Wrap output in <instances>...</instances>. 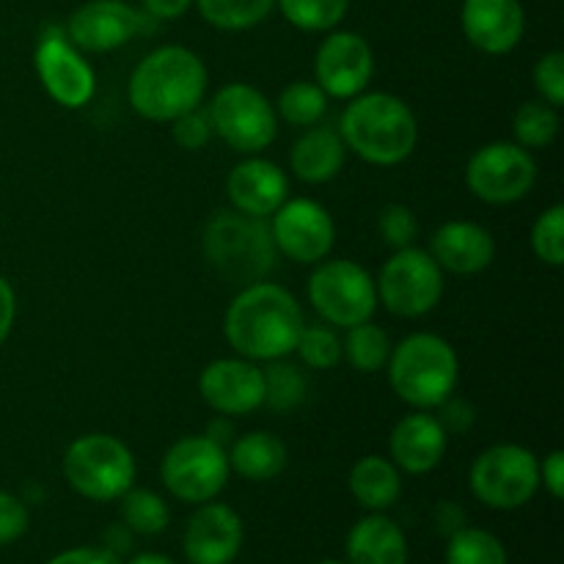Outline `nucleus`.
Wrapping results in <instances>:
<instances>
[{
    "instance_id": "obj_1",
    "label": "nucleus",
    "mask_w": 564,
    "mask_h": 564,
    "mask_svg": "<svg viewBox=\"0 0 564 564\" xmlns=\"http://www.w3.org/2000/svg\"><path fill=\"white\" fill-rule=\"evenodd\" d=\"M306 317L286 286L273 281L240 286L224 314V336L231 350L248 361L268 364L295 352Z\"/></svg>"
},
{
    "instance_id": "obj_2",
    "label": "nucleus",
    "mask_w": 564,
    "mask_h": 564,
    "mask_svg": "<svg viewBox=\"0 0 564 564\" xmlns=\"http://www.w3.org/2000/svg\"><path fill=\"white\" fill-rule=\"evenodd\" d=\"M209 88V69L202 55L182 44H163L143 55L127 80V102L141 119L171 124L202 108Z\"/></svg>"
},
{
    "instance_id": "obj_3",
    "label": "nucleus",
    "mask_w": 564,
    "mask_h": 564,
    "mask_svg": "<svg viewBox=\"0 0 564 564\" xmlns=\"http://www.w3.org/2000/svg\"><path fill=\"white\" fill-rule=\"evenodd\" d=\"M339 135L347 152L380 169L400 165L416 152L419 121L411 105L389 91H364L347 99Z\"/></svg>"
},
{
    "instance_id": "obj_4",
    "label": "nucleus",
    "mask_w": 564,
    "mask_h": 564,
    "mask_svg": "<svg viewBox=\"0 0 564 564\" xmlns=\"http://www.w3.org/2000/svg\"><path fill=\"white\" fill-rule=\"evenodd\" d=\"M391 391L413 411H435L460 383L457 350L438 334L416 330L391 347L389 364Z\"/></svg>"
},
{
    "instance_id": "obj_5",
    "label": "nucleus",
    "mask_w": 564,
    "mask_h": 564,
    "mask_svg": "<svg viewBox=\"0 0 564 564\" xmlns=\"http://www.w3.org/2000/svg\"><path fill=\"white\" fill-rule=\"evenodd\" d=\"M202 251L209 270L235 286L268 279L279 257L268 220L242 215L237 209H224L209 220L202 237Z\"/></svg>"
},
{
    "instance_id": "obj_6",
    "label": "nucleus",
    "mask_w": 564,
    "mask_h": 564,
    "mask_svg": "<svg viewBox=\"0 0 564 564\" xmlns=\"http://www.w3.org/2000/svg\"><path fill=\"white\" fill-rule=\"evenodd\" d=\"M61 471L83 499L119 501L135 482V457L116 435L86 433L66 446Z\"/></svg>"
},
{
    "instance_id": "obj_7",
    "label": "nucleus",
    "mask_w": 564,
    "mask_h": 564,
    "mask_svg": "<svg viewBox=\"0 0 564 564\" xmlns=\"http://www.w3.org/2000/svg\"><path fill=\"white\" fill-rule=\"evenodd\" d=\"M213 132L237 154H262L279 138V113L273 102L251 83H226L207 108Z\"/></svg>"
},
{
    "instance_id": "obj_8",
    "label": "nucleus",
    "mask_w": 564,
    "mask_h": 564,
    "mask_svg": "<svg viewBox=\"0 0 564 564\" xmlns=\"http://www.w3.org/2000/svg\"><path fill=\"white\" fill-rule=\"evenodd\" d=\"M306 295L319 319L341 330L372 319L378 308L372 273L352 259H323L314 264Z\"/></svg>"
},
{
    "instance_id": "obj_9",
    "label": "nucleus",
    "mask_w": 564,
    "mask_h": 564,
    "mask_svg": "<svg viewBox=\"0 0 564 564\" xmlns=\"http://www.w3.org/2000/svg\"><path fill=\"white\" fill-rule=\"evenodd\" d=\"M468 488L490 510H518L540 490V460L521 444L488 446L468 471Z\"/></svg>"
},
{
    "instance_id": "obj_10",
    "label": "nucleus",
    "mask_w": 564,
    "mask_h": 564,
    "mask_svg": "<svg viewBox=\"0 0 564 564\" xmlns=\"http://www.w3.org/2000/svg\"><path fill=\"white\" fill-rule=\"evenodd\" d=\"M378 303L402 319H416L433 312L444 295V270L427 248L408 246L389 257L375 279Z\"/></svg>"
},
{
    "instance_id": "obj_11",
    "label": "nucleus",
    "mask_w": 564,
    "mask_h": 564,
    "mask_svg": "<svg viewBox=\"0 0 564 564\" xmlns=\"http://www.w3.org/2000/svg\"><path fill=\"white\" fill-rule=\"evenodd\" d=\"M229 455L207 433L185 435L165 449L160 479L174 499L185 505H207L229 482Z\"/></svg>"
},
{
    "instance_id": "obj_12",
    "label": "nucleus",
    "mask_w": 564,
    "mask_h": 564,
    "mask_svg": "<svg viewBox=\"0 0 564 564\" xmlns=\"http://www.w3.org/2000/svg\"><path fill=\"white\" fill-rule=\"evenodd\" d=\"M534 182H538V163L532 152L518 147L516 141L485 143L466 163L468 193L494 207L527 198Z\"/></svg>"
},
{
    "instance_id": "obj_13",
    "label": "nucleus",
    "mask_w": 564,
    "mask_h": 564,
    "mask_svg": "<svg viewBox=\"0 0 564 564\" xmlns=\"http://www.w3.org/2000/svg\"><path fill=\"white\" fill-rule=\"evenodd\" d=\"M33 69L47 97L66 110L83 108L97 94V75L86 61V53L66 39L64 28H44L33 50Z\"/></svg>"
},
{
    "instance_id": "obj_14",
    "label": "nucleus",
    "mask_w": 564,
    "mask_h": 564,
    "mask_svg": "<svg viewBox=\"0 0 564 564\" xmlns=\"http://www.w3.org/2000/svg\"><path fill=\"white\" fill-rule=\"evenodd\" d=\"M158 20L127 0H88L66 20L64 33L80 53H113L132 39L152 33Z\"/></svg>"
},
{
    "instance_id": "obj_15",
    "label": "nucleus",
    "mask_w": 564,
    "mask_h": 564,
    "mask_svg": "<svg viewBox=\"0 0 564 564\" xmlns=\"http://www.w3.org/2000/svg\"><path fill=\"white\" fill-rule=\"evenodd\" d=\"M275 251L295 264H317L328 259L336 242V224L314 198H286L268 218Z\"/></svg>"
},
{
    "instance_id": "obj_16",
    "label": "nucleus",
    "mask_w": 564,
    "mask_h": 564,
    "mask_svg": "<svg viewBox=\"0 0 564 564\" xmlns=\"http://www.w3.org/2000/svg\"><path fill=\"white\" fill-rule=\"evenodd\" d=\"M375 75V53L356 31H328L314 53V83L328 99H352L367 91Z\"/></svg>"
},
{
    "instance_id": "obj_17",
    "label": "nucleus",
    "mask_w": 564,
    "mask_h": 564,
    "mask_svg": "<svg viewBox=\"0 0 564 564\" xmlns=\"http://www.w3.org/2000/svg\"><path fill=\"white\" fill-rule=\"evenodd\" d=\"M198 394L218 416H251L264 402V375L248 358H215L198 375Z\"/></svg>"
},
{
    "instance_id": "obj_18",
    "label": "nucleus",
    "mask_w": 564,
    "mask_h": 564,
    "mask_svg": "<svg viewBox=\"0 0 564 564\" xmlns=\"http://www.w3.org/2000/svg\"><path fill=\"white\" fill-rule=\"evenodd\" d=\"M460 28L479 53L507 55L527 33V11L521 0H463Z\"/></svg>"
},
{
    "instance_id": "obj_19",
    "label": "nucleus",
    "mask_w": 564,
    "mask_h": 564,
    "mask_svg": "<svg viewBox=\"0 0 564 564\" xmlns=\"http://www.w3.org/2000/svg\"><path fill=\"white\" fill-rule=\"evenodd\" d=\"M242 518L213 499L191 516L182 549L191 564H231L242 549Z\"/></svg>"
},
{
    "instance_id": "obj_20",
    "label": "nucleus",
    "mask_w": 564,
    "mask_h": 564,
    "mask_svg": "<svg viewBox=\"0 0 564 564\" xmlns=\"http://www.w3.org/2000/svg\"><path fill=\"white\" fill-rule=\"evenodd\" d=\"M226 198L237 213L268 220L290 198V180L273 160L251 154L226 176Z\"/></svg>"
},
{
    "instance_id": "obj_21",
    "label": "nucleus",
    "mask_w": 564,
    "mask_h": 564,
    "mask_svg": "<svg viewBox=\"0 0 564 564\" xmlns=\"http://www.w3.org/2000/svg\"><path fill=\"white\" fill-rule=\"evenodd\" d=\"M430 257L444 273L477 275L496 259V237L477 220H446L430 237Z\"/></svg>"
},
{
    "instance_id": "obj_22",
    "label": "nucleus",
    "mask_w": 564,
    "mask_h": 564,
    "mask_svg": "<svg viewBox=\"0 0 564 564\" xmlns=\"http://www.w3.org/2000/svg\"><path fill=\"white\" fill-rule=\"evenodd\" d=\"M446 446H449V435L430 411L408 413L389 435L391 463L413 477L435 471L446 457Z\"/></svg>"
},
{
    "instance_id": "obj_23",
    "label": "nucleus",
    "mask_w": 564,
    "mask_h": 564,
    "mask_svg": "<svg viewBox=\"0 0 564 564\" xmlns=\"http://www.w3.org/2000/svg\"><path fill=\"white\" fill-rule=\"evenodd\" d=\"M347 147L339 130L330 127H306L290 149V169L306 185H325L345 169Z\"/></svg>"
},
{
    "instance_id": "obj_24",
    "label": "nucleus",
    "mask_w": 564,
    "mask_h": 564,
    "mask_svg": "<svg viewBox=\"0 0 564 564\" xmlns=\"http://www.w3.org/2000/svg\"><path fill=\"white\" fill-rule=\"evenodd\" d=\"M350 564H408L405 532L391 518L372 512L347 534Z\"/></svg>"
},
{
    "instance_id": "obj_25",
    "label": "nucleus",
    "mask_w": 564,
    "mask_h": 564,
    "mask_svg": "<svg viewBox=\"0 0 564 564\" xmlns=\"http://www.w3.org/2000/svg\"><path fill=\"white\" fill-rule=\"evenodd\" d=\"M231 471L240 474L248 482H270L281 477L286 468V444L270 430H251L226 446Z\"/></svg>"
},
{
    "instance_id": "obj_26",
    "label": "nucleus",
    "mask_w": 564,
    "mask_h": 564,
    "mask_svg": "<svg viewBox=\"0 0 564 564\" xmlns=\"http://www.w3.org/2000/svg\"><path fill=\"white\" fill-rule=\"evenodd\" d=\"M350 494L364 510L383 512L397 505L402 494L400 468L383 455H367L350 468Z\"/></svg>"
},
{
    "instance_id": "obj_27",
    "label": "nucleus",
    "mask_w": 564,
    "mask_h": 564,
    "mask_svg": "<svg viewBox=\"0 0 564 564\" xmlns=\"http://www.w3.org/2000/svg\"><path fill=\"white\" fill-rule=\"evenodd\" d=\"M391 347H394V341H391L389 330L383 325L367 319V323H358L352 328H347L345 339H341V356L350 361V367L356 372L375 375L386 369Z\"/></svg>"
},
{
    "instance_id": "obj_28",
    "label": "nucleus",
    "mask_w": 564,
    "mask_h": 564,
    "mask_svg": "<svg viewBox=\"0 0 564 564\" xmlns=\"http://www.w3.org/2000/svg\"><path fill=\"white\" fill-rule=\"evenodd\" d=\"M560 127V108L543 102V99H529V102H523L521 108L516 110V116H512V141H516L518 147L529 149V152L545 149L556 141Z\"/></svg>"
},
{
    "instance_id": "obj_29",
    "label": "nucleus",
    "mask_w": 564,
    "mask_h": 564,
    "mask_svg": "<svg viewBox=\"0 0 564 564\" xmlns=\"http://www.w3.org/2000/svg\"><path fill=\"white\" fill-rule=\"evenodd\" d=\"M204 22L218 31H251L270 17L275 0H193Z\"/></svg>"
},
{
    "instance_id": "obj_30",
    "label": "nucleus",
    "mask_w": 564,
    "mask_h": 564,
    "mask_svg": "<svg viewBox=\"0 0 564 564\" xmlns=\"http://www.w3.org/2000/svg\"><path fill=\"white\" fill-rule=\"evenodd\" d=\"M279 119L292 127H314L328 113V94L314 80H292L281 88L279 102L273 105Z\"/></svg>"
},
{
    "instance_id": "obj_31",
    "label": "nucleus",
    "mask_w": 564,
    "mask_h": 564,
    "mask_svg": "<svg viewBox=\"0 0 564 564\" xmlns=\"http://www.w3.org/2000/svg\"><path fill=\"white\" fill-rule=\"evenodd\" d=\"M264 375V402L262 408H270L273 413H292L295 408L303 405L308 391L306 375L301 372L297 364L284 361H268V367H262Z\"/></svg>"
},
{
    "instance_id": "obj_32",
    "label": "nucleus",
    "mask_w": 564,
    "mask_h": 564,
    "mask_svg": "<svg viewBox=\"0 0 564 564\" xmlns=\"http://www.w3.org/2000/svg\"><path fill=\"white\" fill-rule=\"evenodd\" d=\"M284 20L306 33H328L347 17L350 0H275Z\"/></svg>"
},
{
    "instance_id": "obj_33",
    "label": "nucleus",
    "mask_w": 564,
    "mask_h": 564,
    "mask_svg": "<svg viewBox=\"0 0 564 564\" xmlns=\"http://www.w3.org/2000/svg\"><path fill=\"white\" fill-rule=\"evenodd\" d=\"M121 521L135 534H160L171 521L169 505L160 494L147 488H130L121 496Z\"/></svg>"
},
{
    "instance_id": "obj_34",
    "label": "nucleus",
    "mask_w": 564,
    "mask_h": 564,
    "mask_svg": "<svg viewBox=\"0 0 564 564\" xmlns=\"http://www.w3.org/2000/svg\"><path fill=\"white\" fill-rule=\"evenodd\" d=\"M446 564H507L505 543L488 529L463 527L460 532L449 534Z\"/></svg>"
},
{
    "instance_id": "obj_35",
    "label": "nucleus",
    "mask_w": 564,
    "mask_h": 564,
    "mask_svg": "<svg viewBox=\"0 0 564 564\" xmlns=\"http://www.w3.org/2000/svg\"><path fill=\"white\" fill-rule=\"evenodd\" d=\"M295 356L301 364L314 372H328L341 364V336L336 334L334 325L317 323V325H303L301 336H297Z\"/></svg>"
},
{
    "instance_id": "obj_36",
    "label": "nucleus",
    "mask_w": 564,
    "mask_h": 564,
    "mask_svg": "<svg viewBox=\"0 0 564 564\" xmlns=\"http://www.w3.org/2000/svg\"><path fill=\"white\" fill-rule=\"evenodd\" d=\"M532 251L549 268H562L564 264V207L551 204L549 209L538 215L532 226Z\"/></svg>"
},
{
    "instance_id": "obj_37",
    "label": "nucleus",
    "mask_w": 564,
    "mask_h": 564,
    "mask_svg": "<svg viewBox=\"0 0 564 564\" xmlns=\"http://www.w3.org/2000/svg\"><path fill=\"white\" fill-rule=\"evenodd\" d=\"M378 235L380 240L389 248L400 251V248L416 246L419 237V220L416 213L405 204H389V207L380 209L378 215Z\"/></svg>"
},
{
    "instance_id": "obj_38",
    "label": "nucleus",
    "mask_w": 564,
    "mask_h": 564,
    "mask_svg": "<svg viewBox=\"0 0 564 564\" xmlns=\"http://www.w3.org/2000/svg\"><path fill=\"white\" fill-rule=\"evenodd\" d=\"M534 88H538L540 99L554 108L564 105V53L562 50H551V53L540 55L538 64L532 69Z\"/></svg>"
},
{
    "instance_id": "obj_39",
    "label": "nucleus",
    "mask_w": 564,
    "mask_h": 564,
    "mask_svg": "<svg viewBox=\"0 0 564 564\" xmlns=\"http://www.w3.org/2000/svg\"><path fill=\"white\" fill-rule=\"evenodd\" d=\"M213 121H209L207 110L196 108L191 113L180 116V119L171 121V138L180 149L185 152H202L209 141H213Z\"/></svg>"
},
{
    "instance_id": "obj_40",
    "label": "nucleus",
    "mask_w": 564,
    "mask_h": 564,
    "mask_svg": "<svg viewBox=\"0 0 564 564\" xmlns=\"http://www.w3.org/2000/svg\"><path fill=\"white\" fill-rule=\"evenodd\" d=\"M31 527V512L22 499L0 490V545L17 543Z\"/></svg>"
},
{
    "instance_id": "obj_41",
    "label": "nucleus",
    "mask_w": 564,
    "mask_h": 564,
    "mask_svg": "<svg viewBox=\"0 0 564 564\" xmlns=\"http://www.w3.org/2000/svg\"><path fill=\"white\" fill-rule=\"evenodd\" d=\"M435 411H438L435 419H438L441 427L446 430V435H466L471 433V427L477 424V408L457 394L446 397Z\"/></svg>"
},
{
    "instance_id": "obj_42",
    "label": "nucleus",
    "mask_w": 564,
    "mask_h": 564,
    "mask_svg": "<svg viewBox=\"0 0 564 564\" xmlns=\"http://www.w3.org/2000/svg\"><path fill=\"white\" fill-rule=\"evenodd\" d=\"M540 485L560 501L564 496V452L554 449L540 460Z\"/></svg>"
},
{
    "instance_id": "obj_43",
    "label": "nucleus",
    "mask_w": 564,
    "mask_h": 564,
    "mask_svg": "<svg viewBox=\"0 0 564 564\" xmlns=\"http://www.w3.org/2000/svg\"><path fill=\"white\" fill-rule=\"evenodd\" d=\"M47 564H121L110 549H69Z\"/></svg>"
},
{
    "instance_id": "obj_44",
    "label": "nucleus",
    "mask_w": 564,
    "mask_h": 564,
    "mask_svg": "<svg viewBox=\"0 0 564 564\" xmlns=\"http://www.w3.org/2000/svg\"><path fill=\"white\" fill-rule=\"evenodd\" d=\"M193 0H141V9L147 11L152 20H180L191 11Z\"/></svg>"
},
{
    "instance_id": "obj_45",
    "label": "nucleus",
    "mask_w": 564,
    "mask_h": 564,
    "mask_svg": "<svg viewBox=\"0 0 564 564\" xmlns=\"http://www.w3.org/2000/svg\"><path fill=\"white\" fill-rule=\"evenodd\" d=\"M14 317H17L14 286L0 275V347H3V341L9 339L11 328H14Z\"/></svg>"
},
{
    "instance_id": "obj_46",
    "label": "nucleus",
    "mask_w": 564,
    "mask_h": 564,
    "mask_svg": "<svg viewBox=\"0 0 564 564\" xmlns=\"http://www.w3.org/2000/svg\"><path fill=\"white\" fill-rule=\"evenodd\" d=\"M435 523H438L441 532L449 538V534L460 532V529L466 527V512H463V507L444 501V505H438V510H435Z\"/></svg>"
},
{
    "instance_id": "obj_47",
    "label": "nucleus",
    "mask_w": 564,
    "mask_h": 564,
    "mask_svg": "<svg viewBox=\"0 0 564 564\" xmlns=\"http://www.w3.org/2000/svg\"><path fill=\"white\" fill-rule=\"evenodd\" d=\"M207 435L215 441V444L229 446L231 444L229 435H235V433H231V419L229 416H218V419H215V422L207 427Z\"/></svg>"
},
{
    "instance_id": "obj_48",
    "label": "nucleus",
    "mask_w": 564,
    "mask_h": 564,
    "mask_svg": "<svg viewBox=\"0 0 564 564\" xmlns=\"http://www.w3.org/2000/svg\"><path fill=\"white\" fill-rule=\"evenodd\" d=\"M130 564H176V562L169 560V556H165V554H154V551H149V554L132 556Z\"/></svg>"
},
{
    "instance_id": "obj_49",
    "label": "nucleus",
    "mask_w": 564,
    "mask_h": 564,
    "mask_svg": "<svg viewBox=\"0 0 564 564\" xmlns=\"http://www.w3.org/2000/svg\"><path fill=\"white\" fill-rule=\"evenodd\" d=\"M319 564H345V562H339V560H323Z\"/></svg>"
}]
</instances>
